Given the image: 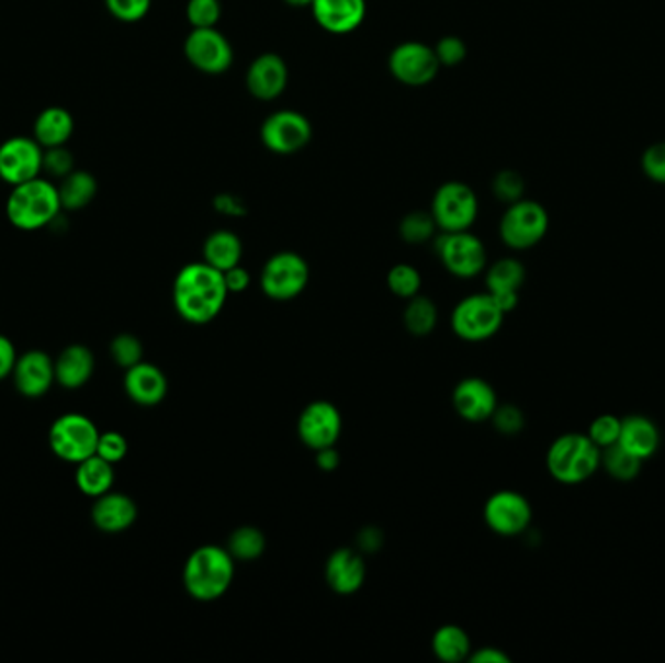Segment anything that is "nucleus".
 Here are the masks:
<instances>
[{
	"label": "nucleus",
	"instance_id": "obj_1",
	"mask_svg": "<svg viewBox=\"0 0 665 663\" xmlns=\"http://www.w3.org/2000/svg\"><path fill=\"white\" fill-rule=\"evenodd\" d=\"M228 296L224 272L205 261L185 265L173 281V306L188 324H211L221 315Z\"/></svg>",
	"mask_w": 665,
	"mask_h": 663
},
{
	"label": "nucleus",
	"instance_id": "obj_9",
	"mask_svg": "<svg viewBox=\"0 0 665 663\" xmlns=\"http://www.w3.org/2000/svg\"><path fill=\"white\" fill-rule=\"evenodd\" d=\"M430 213L435 216L438 231H470L477 221V195L470 186L461 181H448L436 191Z\"/></svg>",
	"mask_w": 665,
	"mask_h": 663
},
{
	"label": "nucleus",
	"instance_id": "obj_25",
	"mask_svg": "<svg viewBox=\"0 0 665 663\" xmlns=\"http://www.w3.org/2000/svg\"><path fill=\"white\" fill-rule=\"evenodd\" d=\"M619 446L631 451L642 461L650 460L656 456L662 443V434L656 423L644 415H629L621 418V434H619Z\"/></svg>",
	"mask_w": 665,
	"mask_h": 663
},
{
	"label": "nucleus",
	"instance_id": "obj_50",
	"mask_svg": "<svg viewBox=\"0 0 665 663\" xmlns=\"http://www.w3.org/2000/svg\"><path fill=\"white\" fill-rule=\"evenodd\" d=\"M382 531L375 528H367L360 531L359 547L360 553H374L382 547Z\"/></svg>",
	"mask_w": 665,
	"mask_h": 663
},
{
	"label": "nucleus",
	"instance_id": "obj_36",
	"mask_svg": "<svg viewBox=\"0 0 665 663\" xmlns=\"http://www.w3.org/2000/svg\"><path fill=\"white\" fill-rule=\"evenodd\" d=\"M436 226L435 216L432 213H422V211H415V213L407 214L399 224V234L407 244H425L428 239L435 238Z\"/></svg>",
	"mask_w": 665,
	"mask_h": 663
},
{
	"label": "nucleus",
	"instance_id": "obj_38",
	"mask_svg": "<svg viewBox=\"0 0 665 663\" xmlns=\"http://www.w3.org/2000/svg\"><path fill=\"white\" fill-rule=\"evenodd\" d=\"M77 170L75 166V156L67 146H53V148H43V173L49 178L63 179L69 176L70 171Z\"/></svg>",
	"mask_w": 665,
	"mask_h": 663
},
{
	"label": "nucleus",
	"instance_id": "obj_39",
	"mask_svg": "<svg viewBox=\"0 0 665 663\" xmlns=\"http://www.w3.org/2000/svg\"><path fill=\"white\" fill-rule=\"evenodd\" d=\"M185 14L193 30L216 27L222 16L221 0H189Z\"/></svg>",
	"mask_w": 665,
	"mask_h": 663
},
{
	"label": "nucleus",
	"instance_id": "obj_48",
	"mask_svg": "<svg viewBox=\"0 0 665 663\" xmlns=\"http://www.w3.org/2000/svg\"><path fill=\"white\" fill-rule=\"evenodd\" d=\"M224 281H226V289H228L230 294H241V292H246L249 289L251 274L241 265H236V267H232L228 271H224Z\"/></svg>",
	"mask_w": 665,
	"mask_h": 663
},
{
	"label": "nucleus",
	"instance_id": "obj_32",
	"mask_svg": "<svg viewBox=\"0 0 665 663\" xmlns=\"http://www.w3.org/2000/svg\"><path fill=\"white\" fill-rule=\"evenodd\" d=\"M403 324L410 335L428 337L438 324V307L432 300L417 294L415 299L409 300L403 312Z\"/></svg>",
	"mask_w": 665,
	"mask_h": 663
},
{
	"label": "nucleus",
	"instance_id": "obj_37",
	"mask_svg": "<svg viewBox=\"0 0 665 663\" xmlns=\"http://www.w3.org/2000/svg\"><path fill=\"white\" fill-rule=\"evenodd\" d=\"M110 355L115 364L123 368V370H128L138 362H143L145 347H143V342H140L137 335L121 333L115 339L111 340Z\"/></svg>",
	"mask_w": 665,
	"mask_h": 663
},
{
	"label": "nucleus",
	"instance_id": "obj_26",
	"mask_svg": "<svg viewBox=\"0 0 665 663\" xmlns=\"http://www.w3.org/2000/svg\"><path fill=\"white\" fill-rule=\"evenodd\" d=\"M75 133V117L69 110L60 105H52L37 115L34 123V138L43 148L67 146Z\"/></svg>",
	"mask_w": 665,
	"mask_h": 663
},
{
	"label": "nucleus",
	"instance_id": "obj_4",
	"mask_svg": "<svg viewBox=\"0 0 665 663\" xmlns=\"http://www.w3.org/2000/svg\"><path fill=\"white\" fill-rule=\"evenodd\" d=\"M601 468V450L588 434H563L549 446L546 469L561 485H581Z\"/></svg>",
	"mask_w": 665,
	"mask_h": 663
},
{
	"label": "nucleus",
	"instance_id": "obj_34",
	"mask_svg": "<svg viewBox=\"0 0 665 663\" xmlns=\"http://www.w3.org/2000/svg\"><path fill=\"white\" fill-rule=\"evenodd\" d=\"M226 549L234 557V561H257V559L263 557L264 549H267V539H264L261 529L253 528V526H241V528L232 531Z\"/></svg>",
	"mask_w": 665,
	"mask_h": 663
},
{
	"label": "nucleus",
	"instance_id": "obj_47",
	"mask_svg": "<svg viewBox=\"0 0 665 663\" xmlns=\"http://www.w3.org/2000/svg\"><path fill=\"white\" fill-rule=\"evenodd\" d=\"M16 360V345L7 335H0V382L12 375Z\"/></svg>",
	"mask_w": 665,
	"mask_h": 663
},
{
	"label": "nucleus",
	"instance_id": "obj_5",
	"mask_svg": "<svg viewBox=\"0 0 665 663\" xmlns=\"http://www.w3.org/2000/svg\"><path fill=\"white\" fill-rule=\"evenodd\" d=\"M49 448L60 461L77 465L94 456L100 430L92 418L82 413L60 415L49 428Z\"/></svg>",
	"mask_w": 665,
	"mask_h": 663
},
{
	"label": "nucleus",
	"instance_id": "obj_24",
	"mask_svg": "<svg viewBox=\"0 0 665 663\" xmlns=\"http://www.w3.org/2000/svg\"><path fill=\"white\" fill-rule=\"evenodd\" d=\"M95 372V357L86 345H69L55 358V382L65 390H80L92 380Z\"/></svg>",
	"mask_w": 665,
	"mask_h": 663
},
{
	"label": "nucleus",
	"instance_id": "obj_28",
	"mask_svg": "<svg viewBox=\"0 0 665 663\" xmlns=\"http://www.w3.org/2000/svg\"><path fill=\"white\" fill-rule=\"evenodd\" d=\"M241 256H244L241 239L230 231L213 232L203 246L205 263L222 272L239 265Z\"/></svg>",
	"mask_w": 665,
	"mask_h": 663
},
{
	"label": "nucleus",
	"instance_id": "obj_53",
	"mask_svg": "<svg viewBox=\"0 0 665 663\" xmlns=\"http://www.w3.org/2000/svg\"><path fill=\"white\" fill-rule=\"evenodd\" d=\"M286 4H291V7H312V2L314 0H284Z\"/></svg>",
	"mask_w": 665,
	"mask_h": 663
},
{
	"label": "nucleus",
	"instance_id": "obj_10",
	"mask_svg": "<svg viewBox=\"0 0 665 663\" xmlns=\"http://www.w3.org/2000/svg\"><path fill=\"white\" fill-rule=\"evenodd\" d=\"M436 254L443 267L458 279H473L486 269L485 244L470 231L443 232L436 239Z\"/></svg>",
	"mask_w": 665,
	"mask_h": 663
},
{
	"label": "nucleus",
	"instance_id": "obj_16",
	"mask_svg": "<svg viewBox=\"0 0 665 663\" xmlns=\"http://www.w3.org/2000/svg\"><path fill=\"white\" fill-rule=\"evenodd\" d=\"M342 430L339 408L329 401L309 403L298 418V436L309 450H322L335 446Z\"/></svg>",
	"mask_w": 665,
	"mask_h": 663
},
{
	"label": "nucleus",
	"instance_id": "obj_51",
	"mask_svg": "<svg viewBox=\"0 0 665 663\" xmlns=\"http://www.w3.org/2000/svg\"><path fill=\"white\" fill-rule=\"evenodd\" d=\"M316 463L322 471H335L341 463V456H339V451L335 450V446L322 448L316 451Z\"/></svg>",
	"mask_w": 665,
	"mask_h": 663
},
{
	"label": "nucleus",
	"instance_id": "obj_43",
	"mask_svg": "<svg viewBox=\"0 0 665 663\" xmlns=\"http://www.w3.org/2000/svg\"><path fill=\"white\" fill-rule=\"evenodd\" d=\"M128 443L127 438L123 434L110 430V432H100L95 456H100L105 461H110L113 465H117L121 461L127 458Z\"/></svg>",
	"mask_w": 665,
	"mask_h": 663
},
{
	"label": "nucleus",
	"instance_id": "obj_22",
	"mask_svg": "<svg viewBox=\"0 0 665 663\" xmlns=\"http://www.w3.org/2000/svg\"><path fill=\"white\" fill-rule=\"evenodd\" d=\"M92 524L103 533H121L135 526L138 518L137 502L123 493L102 494L94 498Z\"/></svg>",
	"mask_w": 665,
	"mask_h": 663
},
{
	"label": "nucleus",
	"instance_id": "obj_35",
	"mask_svg": "<svg viewBox=\"0 0 665 663\" xmlns=\"http://www.w3.org/2000/svg\"><path fill=\"white\" fill-rule=\"evenodd\" d=\"M420 286H422L420 272L413 265H395L387 272V289L392 290L393 294L399 296V299H415L420 292Z\"/></svg>",
	"mask_w": 665,
	"mask_h": 663
},
{
	"label": "nucleus",
	"instance_id": "obj_17",
	"mask_svg": "<svg viewBox=\"0 0 665 663\" xmlns=\"http://www.w3.org/2000/svg\"><path fill=\"white\" fill-rule=\"evenodd\" d=\"M10 378L22 397L40 400L49 393L53 383H57L55 360L43 350H27L24 355H18L16 366Z\"/></svg>",
	"mask_w": 665,
	"mask_h": 663
},
{
	"label": "nucleus",
	"instance_id": "obj_40",
	"mask_svg": "<svg viewBox=\"0 0 665 663\" xmlns=\"http://www.w3.org/2000/svg\"><path fill=\"white\" fill-rule=\"evenodd\" d=\"M586 434L599 450H606L609 446L619 442L621 418L615 417V415H599V417L591 420Z\"/></svg>",
	"mask_w": 665,
	"mask_h": 663
},
{
	"label": "nucleus",
	"instance_id": "obj_33",
	"mask_svg": "<svg viewBox=\"0 0 665 663\" xmlns=\"http://www.w3.org/2000/svg\"><path fill=\"white\" fill-rule=\"evenodd\" d=\"M644 461L632 456L631 451L624 450L623 446L613 443L606 450H601V468L606 469L607 475L619 481V483H631L642 471Z\"/></svg>",
	"mask_w": 665,
	"mask_h": 663
},
{
	"label": "nucleus",
	"instance_id": "obj_7",
	"mask_svg": "<svg viewBox=\"0 0 665 663\" xmlns=\"http://www.w3.org/2000/svg\"><path fill=\"white\" fill-rule=\"evenodd\" d=\"M549 231V214L543 204L520 199L508 204L500 221V238L510 249H531L545 238Z\"/></svg>",
	"mask_w": 665,
	"mask_h": 663
},
{
	"label": "nucleus",
	"instance_id": "obj_21",
	"mask_svg": "<svg viewBox=\"0 0 665 663\" xmlns=\"http://www.w3.org/2000/svg\"><path fill=\"white\" fill-rule=\"evenodd\" d=\"M123 387L133 403L140 407H154L168 395V378L158 366L143 360L125 370Z\"/></svg>",
	"mask_w": 665,
	"mask_h": 663
},
{
	"label": "nucleus",
	"instance_id": "obj_20",
	"mask_svg": "<svg viewBox=\"0 0 665 663\" xmlns=\"http://www.w3.org/2000/svg\"><path fill=\"white\" fill-rule=\"evenodd\" d=\"M246 85H248L249 94L257 100H263V102L277 100L289 86L286 60L277 53L259 55L249 65Z\"/></svg>",
	"mask_w": 665,
	"mask_h": 663
},
{
	"label": "nucleus",
	"instance_id": "obj_3",
	"mask_svg": "<svg viewBox=\"0 0 665 663\" xmlns=\"http://www.w3.org/2000/svg\"><path fill=\"white\" fill-rule=\"evenodd\" d=\"M60 211L59 188L43 176L14 186L7 199V218L22 232L47 228L59 218Z\"/></svg>",
	"mask_w": 665,
	"mask_h": 663
},
{
	"label": "nucleus",
	"instance_id": "obj_13",
	"mask_svg": "<svg viewBox=\"0 0 665 663\" xmlns=\"http://www.w3.org/2000/svg\"><path fill=\"white\" fill-rule=\"evenodd\" d=\"M261 141L271 153L296 154L312 141V125L298 111H277L263 121Z\"/></svg>",
	"mask_w": 665,
	"mask_h": 663
},
{
	"label": "nucleus",
	"instance_id": "obj_30",
	"mask_svg": "<svg viewBox=\"0 0 665 663\" xmlns=\"http://www.w3.org/2000/svg\"><path fill=\"white\" fill-rule=\"evenodd\" d=\"M432 652L440 662L460 663L470 660L471 638L458 625H443L432 637Z\"/></svg>",
	"mask_w": 665,
	"mask_h": 663
},
{
	"label": "nucleus",
	"instance_id": "obj_19",
	"mask_svg": "<svg viewBox=\"0 0 665 663\" xmlns=\"http://www.w3.org/2000/svg\"><path fill=\"white\" fill-rule=\"evenodd\" d=\"M325 582L339 596H352L367 582V562L360 551L342 547L325 562Z\"/></svg>",
	"mask_w": 665,
	"mask_h": 663
},
{
	"label": "nucleus",
	"instance_id": "obj_52",
	"mask_svg": "<svg viewBox=\"0 0 665 663\" xmlns=\"http://www.w3.org/2000/svg\"><path fill=\"white\" fill-rule=\"evenodd\" d=\"M488 294L495 300L496 306L503 310L504 315L514 312L520 302V292H488Z\"/></svg>",
	"mask_w": 665,
	"mask_h": 663
},
{
	"label": "nucleus",
	"instance_id": "obj_45",
	"mask_svg": "<svg viewBox=\"0 0 665 663\" xmlns=\"http://www.w3.org/2000/svg\"><path fill=\"white\" fill-rule=\"evenodd\" d=\"M436 57L442 67H458L467 57V47L455 35H448L436 43Z\"/></svg>",
	"mask_w": 665,
	"mask_h": 663
},
{
	"label": "nucleus",
	"instance_id": "obj_2",
	"mask_svg": "<svg viewBox=\"0 0 665 663\" xmlns=\"http://www.w3.org/2000/svg\"><path fill=\"white\" fill-rule=\"evenodd\" d=\"M234 574L236 561L228 549L203 544L189 554L183 566V587L196 602H216L230 589Z\"/></svg>",
	"mask_w": 665,
	"mask_h": 663
},
{
	"label": "nucleus",
	"instance_id": "obj_18",
	"mask_svg": "<svg viewBox=\"0 0 665 663\" xmlns=\"http://www.w3.org/2000/svg\"><path fill=\"white\" fill-rule=\"evenodd\" d=\"M453 408L467 423L491 420L498 407L495 387L483 378L461 380L452 395Z\"/></svg>",
	"mask_w": 665,
	"mask_h": 663
},
{
	"label": "nucleus",
	"instance_id": "obj_12",
	"mask_svg": "<svg viewBox=\"0 0 665 663\" xmlns=\"http://www.w3.org/2000/svg\"><path fill=\"white\" fill-rule=\"evenodd\" d=\"M440 67L435 47L420 42L402 43L390 55V72L405 86L430 85Z\"/></svg>",
	"mask_w": 665,
	"mask_h": 663
},
{
	"label": "nucleus",
	"instance_id": "obj_8",
	"mask_svg": "<svg viewBox=\"0 0 665 663\" xmlns=\"http://www.w3.org/2000/svg\"><path fill=\"white\" fill-rule=\"evenodd\" d=\"M309 281L306 259L294 251H281L269 257L261 271V290L267 299L289 302L298 299Z\"/></svg>",
	"mask_w": 665,
	"mask_h": 663
},
{
	"label": "nucleus",
	"instance_id": "obj_29",
	"mask_svg": "<svg viewBox=\"0 0 665 663\" xmlns=\"http://www.w3.org/2000/svg\"><path fill=\"white\" fill-rule=\"evenodd\" d=\"M60 204L65 211H82L94 201L98 193V181L90 171H70L67 178L60 179L59 186Z\"/></svg>",
	"mask_w": 665,
	"mask_h": 663
},
{
	"label": "nucleus",
	"instance_id": "obj_15",
	"mask_svg": "<svg viewBox=\"0 0 665 663\" xmlns=\"http://www.w3.org/2000/svg\"><path fill=\"white\" fill-rule=\"evenodd\" d=\"M183 52L189 63L206 75L226 72L234 60L230 42L216 27L193 30L185 40Z\"/></svg>",
	"mask_w": 665,
	"mask_h": 663
},
{
	"label": "nucleus",
	"instance_id": "obj_44",
	"mask_svg": "<svg viewBox=\"0 0 665 663\" xmlns=\"http://www.w3.org/2000/svg\"><path fill=\"white\" fill-rule=\"evenodd\" d=\"M491 420L495 423L496 430L504 434V436H516L526 426V417H523V413L516 405L496 407L495 415H493Z\"/></svg>",
	"mask_w": 665,
	"mask_h": 663
},
{
	"label": "nucleus",
	"instance_id": "obj_41",
	"mask_svg": "<svg viewBox=\"0 0 665 663\" xmlns=\"http://www.w3.org/2000/svg\"><path fill=\"white\" fill-rule=\"evenodd\" d=\"M523 188H526L523 178L518 171L514 170H504L496 173L495 181H493V191H495L496 199L506 204L520 201L523 196Z\"/></svg>",
	"mask_w": 665,
	"mask_h": 663
},
{
	"label": "nucleus",
	"instance_id": "obj_6",
	"mask_svg": "<svg viewBox=\"0 0 665 663\" xmlns=\"http://www.w3.org/2000/svg\"><path fill=\"white\" fill-rule=\"evenodd\" d=\"M452 329L461 340L467 342H483L493 339L500 332L504 324V312L496 306L493 296L486 294H473L461 300L453 307L450 317Z\"/></svg>",
	"mask_w": 665,
	"mask_h": 663
},
{
	"label": "nucleus",
	"instance_id": "obj_23",
	"mask_svg": "<svg viewBox=\"0 0 665 663\" xmlns=\"http://www.w3.org/2000/svg\"><path fill=\"white\" fill-rule=\"evenodd\" d=\"M309 9L329 34H350L367 18V0H314Z\"/></svg>",
	"mask_w": 665,
	"mask_h": 663
},
{
	"label": "nucleus",
	"instance_id": "obj_11",
	"mask_svg": "<svg viewBox=\"0 0 665 663\" xmlns=\"http://www.w3.org/2000/svg\"><path fill=\"white\" fill-rule=\"evenodd\" d=\"M43 176V146L34 136H12L0 145V179L20 186Z\"/></svg>",
	"mask_w": 665,
	"mask_h": 663
},
{
	"label": "nucleus",
	"instance_id": "obj_46",
	"mask_svg": "<svg viewBox=\"0 0 665 663\" xmlns=\"http://www.w3.org/2000/svg\"><path fill=\"white\" fill-rule=\"evenodd\" d=\"M642 171L652 181L665 183V143L646 148V153L642 154Z\"/></svg>",
	"mask_w": 665,
	"mask_h": 663
},
{
	"label": "nucleus",
	"instance_id": "obj_27",
	"mask_svg": "<svg viewBox=\"0 0 665 663\" xmlns=\"http://www.w3.org/2000/svg\"><path fill=\"white\" fill-rule=\"evenodd\" d=\"M115 465L103 460L100 456H90L88 460L77 463L78 491L88 498H98L102 494L110 493L115 483Z\"/></svg>",
	"mask_w": 665,
	"mask_h": 663
},
{
	"label": "nucleus",
	"instance_id": "obj_31",
	"mask_svg": "<svg viewBox=\"0 0 665 663\" xmlns=\"http://www.w3.org/2000/svg\"><path fill=\"white\" fill-rule=\"evenodd\" d=\"M485 281L488 292H520L526 282V267L514 257H504L488 267Z\"/></svg>",
	"mask_w": 665,
	"mask_h": 663
},
{
	"label": "nucleus",
	"instance_id": "obj_14",
	"mask_svg": "<svg viewBox=\"0 0 665 663\" xmlns=\"http://www.w3.org/2000/svg\"><path fill=\"white\" fill-rule=\"evenodd\" d=\"M485 524L503 537L520 536L531 524L533 510L523 494L516 491H498L485 504Z\"/></svg>",
	"mask_w": 665,
	"mask_h": 663
},
{
	"label": "nucleus",
	"instance_id": "obj_42",
	"mask_svg": "<svg viewBox=\"0 0 665 663\" xmlns=\"http://www.w3.org/2000/svg\"><path fill=\"white\" fill-rule=\"evenodd\" d=\"M105 7L113 18L125 24H135L150 12L153 0H105Z\"/></svg>",
	"mask_w": 665,
	"mask_h": 663
},
{
	"label": "nucleus",
	"instance_id": "obj_49",
	"mask_svg": "<svg viewBox=\"0 0 665 663\" xmlns=\"http://www.w3.org/2000/svg\"><path fill=\"white\" fill-rule=\"evenodd\" d=\"M471 663H510V658L498 648H478L477 652H471Z\"/></svg>",
	"mask_w": 665,
	"mask_h": 663
}]
</instances>
